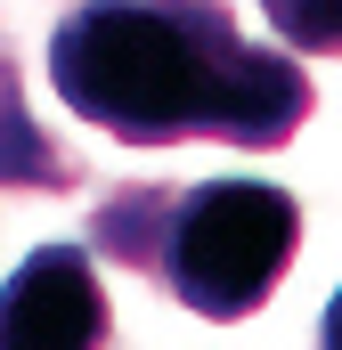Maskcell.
Masks as SVG:
<instances>
[{
    "mask_svg": "<svg viewBox=\"0 0 342 350\" xmlns=\"http://www.w3.org/2000/svg\"><path fill=\"white\" fill-rule=\"evenodd\" d=\"M49 82L66 114L131 147H285L310 122V74L253 49L220 0H82L49 33Z\"/></svg>",
    "mask_w": 342,
    "mask_h": 350,
    "instance_id": "obj_1",
    "label": "cell"
},
{
    "mask_svg": "<svg viewBox=\"0 0 342 350\" xmlns=\"http://www.w3.org/2000/svg\"><path fill=\"white\" fill-rule=\"evenodd\" d=\"M269 33L302 57H342V0H261Z\"/></svg>",
    "mask_w": 342,
    "mask_h": 350,
    "instance_id": "obj_5",
    "label": "cell"
},
{
    "mask_svg": "<svg viewBox=\"0 0 342 350\" xmlns=\"http://www.w3.org/2000/svg\"><path fill=\"white\" fill-rule=\"evenodd\" d=\"M318 350H342V285H334V301H326V318H318Z\"/></svg>",
    "mask_w": 342,
    "mask_h": 350,
    "instance_id": "obj_6",
    "label": "cell"
},
{
    "mask_svg": "<svg viewBox=\"0 0 342 350\" xmlns=\"http://www.w3.org/2000/svg\"><path fill=\"white\" fill-rule=\"evenodd\" d=\"M74 163L33 131V114L16 106V74H8V57H0V187H66Z\"/></svg>",
    "mask_w": 342,
    "mask_h": 350,
    "instance_id": "obj_4",
    "label": "cell"
},
{
    "mask_svg": "<svg viewBox=\"0 0 342 350\" xmlns=\"http://www.w3.org/2000/svg\"><path fill=\"white\" fill-rule=\"evenodd\" d=\"M106 285L82 245H41L0 285V350H106Z\"/></svg>",
    "mask_w": 342,
    "mask_h": 350,
    "instance_id": "obj_3",
    "label": "cell"
},
{
    "mask_svg": "<svg viewBox=\"0 0 342 350\" xmlns=\"http://www.w3.org/2000/svg\"><path fill=\"white\" fill-rule=\"evenodd\" d=\"M90 245L131 269H155L171 301L196 318H253L293 269L302 204L269 179H204V187H122L98 204Z\"/></svg>",
    "mask_w": 342,
    "mask_h": 350,
    "instance_id": "obj_2",
    "label": "cell"
}]
</instances>
